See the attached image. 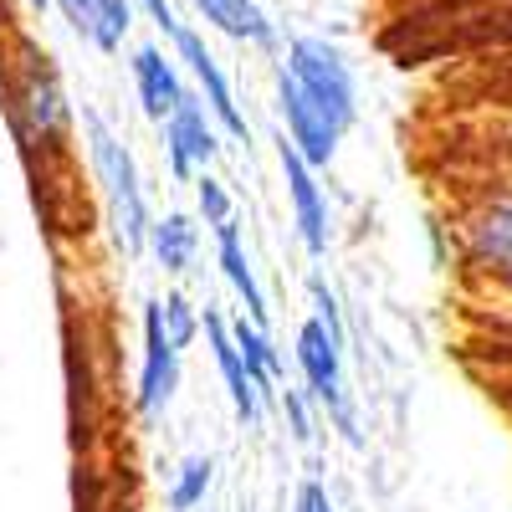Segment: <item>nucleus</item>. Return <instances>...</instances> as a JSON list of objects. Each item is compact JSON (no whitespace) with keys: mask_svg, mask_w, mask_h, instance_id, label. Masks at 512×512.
<instances>
[{"mask_svg":"<svg viewBox=\"0 0 512 512\" xmlns=\"http://www.w3.org/2000/svg\"><path fill=\"white\" fill-rule=\"evenodd\" d=\"M82 144H88V164H93V180L103 185L108 221H113V236H118L123 256H144L154 210H149V195H144V180H139L134 149H128L113 134V123L103 113H93V108H82Z\"/></svg>","mask_w":512,"mask_h":512,"instance_id":"1","label":"nucleus"},{"mask_svg":"<svg viewBox=\"0 0 512 512\" xmlns=\"http://www.w3.org/2000/svg\"><path fill=\"white\" fill-rule=\"evenodd\" d=\"M11 123L21 144H41L47 154H62L72 139L77 108L67 103V88L52 67V57L36 41H16V72H11Z\"/></svg>","mask_w":512,"mask_h":512,"instance_id":"2","label":"nucleus"},{"mask_svg":"<svg viewBox=\"0 0 512 512\" xmlns=\"http://www.w3.org/2000/svg\"><path fill=\"white\" fill-rule=\"evenodd\" d=\"M344 354H349V344H344V338H333L318 318H303V323H297V338H292V364H297V374H303L308 400L318 405V415L333 425L344 446H364L359 400H354V390H349Z\"/></svg>","mask_w":512,"mask_h":512,"instance_id":"3","label":"nucleus"},{"mask_svg":"<svg viewBox=\"0 0 512 512\" xmlns=\"http://www.w3.org/2000/svg\"><path fill=\"white\" fill-rule=\"evenodd\" d=\"M277 67L313 103H323L344 128H354V118H359V77H354L349 57L338 52L328 36H292L287 47H282V62Z\"/></svg>","mask_w":512,"mask_h":512,"instance_id":"4","label":"nucleus"},{"mask_svg":"<svg viewBox=\"0 0 512 512\" xmlns=\"http://www.w3.org/2000/svg\"><path fill=\"white\" fill-rule=\"evenodd\" d=\"M461 251L487 287L512 297V185L482 195L461 221Z\"/></svg>","mask_w":512,"mask_h":512,"instance_id":"5","label":"nucleus"},{"mask_svg":"<svg viewBox=\"0 0 512 512\" xmlns=\"http://www.w3.org/2000/svg\"><path fill=\"white\" fill-rule=\"evenodd\" d=\"M226 134L216 128L210 108L200 103V93H185L180 108L159 123V149H164V164H169V180L180 185H195V175H205L216 164Z\"/></svg>","mask_w":512,"mask_h":512,"instance_id":"6","label":"nucleus"},{"mask_svg":"<svg viewBox=\"0 0 512 512\" xmlns=\"http://www.w3.org/2000/svg\"><path fill=\"white\" fill-rule=\"evenodd\" d=\"M272 98H277V118H282V139L323 175V169L338 159V144H344L349 128L338 123L323 103H313L282 67H277V82H272Z\"/></svg>","mask_w":512,"mask_h":512,"instance_id":"7","label":"nucleus"},{"mask_svg":"<svg viewBox=\"0 0 512 512\" xmlns=\"http://www.w3.org/2000/svg\"><path fill=\"white\" fill-rule=\"evenodd\" d=\"M277 164H282V185H287L292 231H297V241H303V251L313 256V262H323L328 246H333V210H328V195L318 185V169L287 139H277Z\"/></svg>","mask_w":512,"mask_h":512,"instance_id":"8","label":"nucleus"},{"mask_svg":"<svg viewBox=\"0 0 512 512\" xmlns=\"http://www.w3.org/2000/svg\"><path fill=\"white\" fill-rule=\"evenodd\" d=\"M180 349L164 338V323H159V297L144 303V354H139V384H134V410L139 420H159L169 405H175V390H180Z\"/></svg>","mask_w":512,"mask_h":512,"instance_id":"9","label":"nucleus"},{"mask_svg":"<svg viewBox=\"0 0 512 512\" xmlns=\"http://www.w3.org/2000/svg\"><path fill=\"white\" fill-rule=\"evenodd\" d=\"M200 333H205V344H210V359H216V374H221L226 395H231L236 420L246 425V431H256L262 415H267V400L256 395V384L246 379V364H241V354L231 344V318L221 308H200Z\"/></svg>","mask_w":512,"mask_h":512,"instance_id":"10","label":"nucleus"},{"mask_svg":"<svg viewBox=\"0 0 512 512\" xmlns=\"http://www.w3.org/2000/svg\"><path fill=\"white\" fill-rule=\"evenodd\" d=\"M128 72H134V93H139V108L149 123H164L169 113L180 108V98L190 93L185 77L175 67V57H164L159 41H144V47H134V62H128Z\"/></svg>","mask_w":512,"mask_h":512,"instance_id":"11","label":"nucleus"},{"mask_svg":"<svg viewBox=\"0 0 512 512\" xmlns=\"http://www.w3.org/2000/svg\"><path fill=\"white\" fill-rule=\"evenodd\" d=\"M190 11H195L210 31L241 41V47H262V52H277V47H282L277 21L256 6V0H190Z\"/></svg>","mask_w":512,"mask_h":512,"instance_id":"12","label":"nucleus"},{"mask_svg":"<svg viewBox=\"0 0 512 512\" xmlns=\"http://www.w3.org/2000/svg\"><path fill=\"white\" fill-rule=\"evenodd\" d=\"M216 267H221V277L231 282V292L241 297V313H246L256 328H267V323H272V308H267L262 277H256V267H251V256H246V241H241V226H236V221L216 231Z\"/></svg>","mask_w":512,"mask_h":512,"instance_id":"13","label":"nucleus"},{"mask_svg":"<svg viewBox=\"0 0 512 512\" xmlns=\"http://www.w3.org/2000/svg\"><path fill=\"white\" fill-rule=\"evenodd\" d=\"M149 256L164 277H185L195 272V256H200V221L190 210H164L149 226Z\"/></svg>","mask_w":512,"mask_h":512,"instance_id":"14","label":"nucleus"},{"mask_svg":"<svg viewBox=\"0 0 512 512\" xmlns=\"http://www.w3.org/2000/svg\"><path fill=\"white\" fill-rule=\"evenodd\" d=\"M231 344H236V354L246 364V379L256 384V395L277 400V390H282V349L272 344V333L256 328L246 313H236L231 318Z\"/></svg>","mask_w":512,"mask_h":512,"instance_id":"15","label":"nucleus"},{"mask_svg":"<svg viewBox=\"0 0 512 512\" xmlns=\"http://www.w3.org/2000/svg\"><path fill=\"white\" fill-rule=\"evenodd\" d=\"M210 487H216V456H210V451H190L175 466V482H169V492H164V507L169 512H195V507H205Z\"/></svg>","mask_w":512,"mask_h":512,"instance_id":"16","label":"nucleus"},{"mask_svg":"<svg viewBox=\"0 0 512 512\" xmlns=\"http://www.w3.org/2000/svg\"><path fill=\"white\" fill-rule=\"evenodd\" d=\"M159 323H164V338H169L180 354L195 349V338H200V308L190 303L180 287H169V292L159 297Z\"/></svg>","mask_w":512,"mask_h":512,"instance_id":"17","label":"nucleus"},{"mask_svg":"<svg viewBox=\"0 0 512 512\" xmlns=\"http://www.w3.org/2000/svg\"><path fill=\"white\" fill-rule=\"evenodd\" d=\"M195 221L210 226V231H221V226L236 221V200H231L226 180H216L210 169H205V175H195Z\"/></svg>","mask_w":512,"mask_h":512,"instance_id":"18","label":"nucleus"},{"mask_svg":"<svg viewBox=\"0 0 512 512\" xmlns=\"http://www.w3.org/2000/svg\"><path fill=\"white\" fill-rule=\"evenodd\" d=\"M277 410H282L287 436H292L297 446H313V441H318V405L308 400L303 384H287V390H277Z\"/></svg>","mask_w":512,"mask_h":512,"instance_id":"19","label":"nucleus"},{"mask_svg":"<svg viewBox=\"0 0 512 512\" xmlns=\"http://www.w3.org/2000/svg\"><path fill=\"white\" fill-rule=\"evenodd\" d=\"M128 31H134V0H98L93 47H98V52H118Z\"/></svg>","mask_w":512,"mask_h":512,"instance_id":"20","label":"nucleus"},{"mask_svg":"<svg viewBox=\"0 0 512 512\" xmlns=\"http://www.w3.org/2000/svg\"><path fill=\"white\" fill-rule=\"evenodd\" d=\"M308 303H313V313L308 318H318L333 338H344V344H349V328H344V308H338V292L328 287V277L323 272H313L308 277Z\"/></svg>","mask_w":512,"mask_h":512,"instance_id":"21","label":"nucleus"},{"mask_svg":"<svg viewBox=\"0 0 512 512\" xmlns=\"http://www.w3.org/2000/svg\"><path fill=\"white\" fill-rule=\"evenodd\" d=\"M52 6L62 11V21H67L82 41H93V26H98V0H52Z\"/></svg>","mask_w":512,"mask_h":512,"instance_id":"22","label":"nucleus"},{"mask_svg":"<svg viewBox=\"0 0 512 512\" xmlns=\"http://www.w3.org/2000/svg\"><path fill=\"white\" fill-rule=\"evenodd\" d=\"M292 512H338V507H333L328 487L318 477H308L303 487H297V497H292Z\"/></svg>","mask_w":512,"mask_h":512,"instance_id":"23","label":"nucleus"},{"mask_svg":"<svg viewBox=\"0 0 512 512\" xmlns=\"http://www.w3.org/2000/svg\"><path fill=\"white\" fill-rule=\"evenodd\" d=\"M139 6L149 11V21H154V26H159V31H164L169 41H175V36H180V26H185V21L175 16V6H169V0H139Z\"/></svg>","mask_w":512,"mask_h":512,"instance_id":"24","label":"nucleus"},{"mask_svg":"<svg viewBox=\"0 0 512 512\" xmlns=\"http://www.w3.org/2000/svg\"><path fill=\"white\" fill-rule=\"evenodd\" d=\"M26 6H31V11H47V6H52V0H26Z\"/></svg>","mask_w":512,"mask_h":512,"instance_id":"25","label":"nucleus"},{"mask_svg":"<svg viewBox=\"0 0 512 512\" xmlns=\"http://www.w3.org/2000/svg\"><path fill=\"white\" fill-rule=\"evenodd\" d=\"M507 154H512V134H507Z\"/></svg>","mask_w":512,"mask_h":512,"instance_id":"26","label":"nucleus"}]
</instances>
